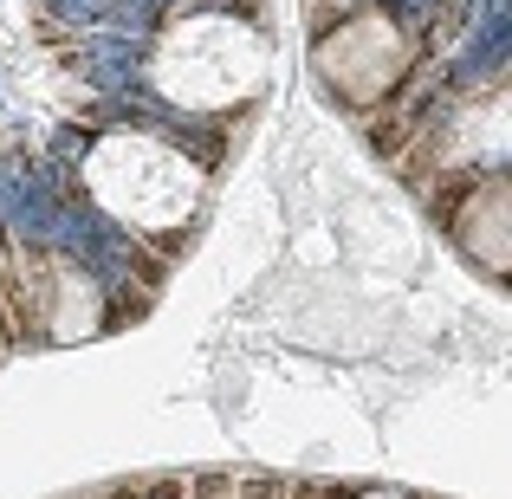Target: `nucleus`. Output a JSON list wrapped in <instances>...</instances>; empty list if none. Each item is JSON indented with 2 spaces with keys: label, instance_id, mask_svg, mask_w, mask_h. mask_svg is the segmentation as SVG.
<instances>
[{
  "label": "nucleus",
  "instance_id": "nucleus-1",
  "mask_svg": "<svg viewBox=\"0 0 512 499\" xmlns=\"http://www.w3.org/2000/svg\"><path fill=\"white\" fill-rule=\"evenodd\" d=\"M52 13H65V26H104V13H111V0H46Z\"/></svg>",
  "mask_w": 512,
  "mask_h": 499
}]
</instances>
